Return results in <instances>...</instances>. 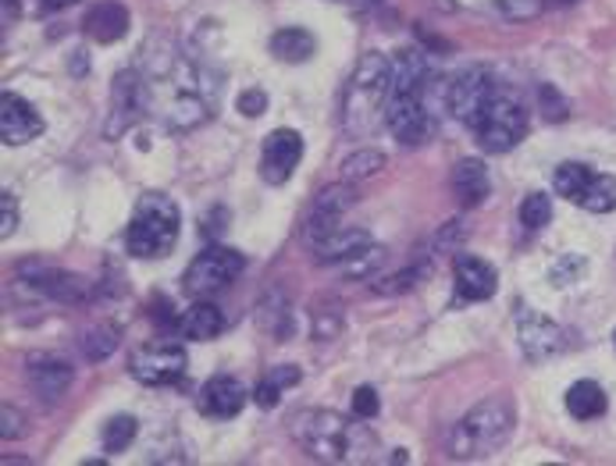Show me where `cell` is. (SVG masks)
<instances>
[{"label": "cell", "instance_id": "cell-17", "mask_svg": "<svg viewBox=\"0 0 616 466\" xmlns=\"http://www.w3.org/2000/svg\"><path fill=\"white\" fill-rule=\"evenodd\" d=\"M26 378H29V388L36 391V396L47 399V403H58L71 388V381H76V367L61 360V356H32Z\"/></svg>", "mask_w": 616, "mask_h": 466}, {"label": "cell", "instance_id": "cell-16", "mask_svg": "<svg viewBox=\"0 0 616 466\" xmlns=\"http://www.w3.org/2000/svg\"><path fill=\"white\" fill-rule=\"evenodd\" d=\"M517 331H520V346L531 360H546V356L564 349V331H559L556 320H549L538 310H520L517 314Z\"/></svg>", "mask_w": 616, "mask_h": 466}, {"label": "cell", "instance_id": "cell-10", "mask_svg": "<svg viewBox=\"0 0 616 466\" xmlns=\"http://www.w3.org/2000/svg\"><path fill=\"white\" fill-rule=\"evenodd\" d=\"M18 278H22L29 289H36L47 299H58V303H89V296H94V289H89L86 278L58 271V267L43 264V260L18 264Z\"/></svg>", "mask_w": 616, "mask_h": 466}, {"label": "cell", "instance_id": "cell-32", "mask_svg": "<svg viewBox=\"0 0 616 466\" xmlns=\"http://www.w3.org/2000/svg\"><path fill=\"white\" fill-rule=\"evenodd\" d=\"M382 260H385V249L371 242L368 249H360L353 260H346V278H368V275H374V267Z\"/></svg>", "mask_w": 616, "mask_h": 466}, {"label": "cell", "instance_id": "cell-27", "mask_svg": "<svg viewBox=\"0 0 616 466\" xmlns=\"http://www.w3.org/2000/svg\"><path fill=\"white\" fill-rule=\"evenodd\" d=\"M385 168V153H378V150H356L353 157L342 160V178L346 182H360V178H371Z\"/></svg>", "mask_w": 616, "mask_h": 466}, {"label": "cell", "instance_id": "cell-41", "mask_svg": "<svg viewBox=\"0 0 616 466\" xmlns=\"http://www.w3.org/2000/svg\"><path fill=\"white\" fill-rule=\"evenodd\" d=\"M86 71V58H82V50H76V76H82Z\"/></svg>", "mask_w": 616, "mask_h": 466}, {"label": "cell", "instance_id": "cell-21", "mask_svg": "<svg viewBox=\"0 0 616 466\" xmlns=\"http://www.w3.org/2000/svg\"><path fill=\"white\" fill-rule=\"evenodd\" d=\"M175 331L183 338H193V343H211L225 331V314L214 307V303H193V307L175 320Z\"/></svg>", "mask_w": 616, "mask_h": 466}, {"label": "cell", "instance_id": "cell-43", "mask_svg": "<svg viewBox=\"0 0 616 466\" xmlns=\"http://www.w3.org/2000/svg\"><path fill=\"white\" fill-rule=\"evenodd\" d=\"M613 346H616V335H613Z\"/></svg>", "mask_w": 616, "mask_h": 466}, {"label": "cell", "instance_id": "cell-37", "mask_svg": "<svg viewBox=\"0 0 616 466\" xmlns=\"http://www.w3.org/2000/svg\"><path fill=\"white\" fill-rule=\"evenodd\" d=\"M253 399H257L261 409H275L278 399H282V385H275L271 378H264V381L257 385V391H253Z\"/></svg>", "mask_w": 616, "mask_h": 466}, {"label": "cell", "instance_id": "cell-42", "mask_svg": "<svg viewBox=\"0 0 616 466\" xmlns=\"http://www.w3.org/2000/svg\"><path fill=\"white\" fill-rule=\"evenodd\" d=\"M559 4H577V0H559Z\"/></svg>", "mask_w": 616, "mask_h": 466}, {"label": "cell", "instance_id": "cell-1", "mask_svg": "<svg viewBox=\"0 0 616 466\" xmlns=\"http://www.w3.org/2000/svg\"><path fill=\"white\" fill-rule=\"evenodd\" d=\"M139 76H143V93H147V111H154L172 129L178 132L196 129V125L211 118L214 89L186 53L178 50L150 53V65Z\"/></svg>", "mask_w": 616, "mask_h": 466}, {"label": "cell", "instance_id": "cell-34", "mask_svg": "<svg viewBox=\"0 0 616 466\" xmlns=\"http://www.w3.org/2000/svg\"><path fill=\"white\" fill-rule=\"evenodd\" d=\"M378 391L371 388V385H360L356 391H353V414L360 417V420H371V417H378Z\"/></svg>", "mask_w": 616, "mask_h": 466}, {"label": "cell", "instance_id": "cell-13", "mask_svg": "<svg viewBox=\"0 0 616 466\" xmlns=\"http://www.w3.org/2000/svg\"><path fill=\"white\" fill-rule=\"evenodd\" d=\"M246 396L250 391L243 388L239 378H232V374H214L211 381H204L196 406H201V414L211 420H232V417H239V409L246 406Z\"/></svg>", "mask_w": 616, "mask_h": 466}, {"label": "cell", "instance_id": "cell-11", "mask_svg": "<svg viewBox=\"0 0 616 466\" xmlns=\"http://www.w3.org/2000/svg\"><path fill=\"white\" fill-rule=\"evenodd\" d=\"M496 82L499 79L488 68H467V71H460V76L452 79L449 97H446L449 115L457 118L460 125H470V121H475V115L481 111V103L488 100V93H492Z\"/></svg>", "mask_w": 616, "mask_h": 466}, {"label": "cell", "instance_id": "cell-14", "mask_svg": "<svg viewBox=\"0 0 616 466\" xmlns=\"http://www.w3.org/2000/svg\"><path fill=\"white\" fill-rule=\"evenodd\" d=\"M147 111V93H143V76L139 71H121L115 79V97H111V121H107V136L118 139L129 125Z\"/></svg>", "mask_w": 616, "mask_h": 466}, {"label": "cell", "instance_id": "cell-12", "mask_svg": "<svg viewBox=\"0 0 616 466\" xmlns=\"http://www.w3.org/2000/svg\"><path fill=\"white\" fill-rule=\"evenodd\" d=\"M303 157V139L293 129H275L264 139V153H261V175L264 182L271 186H282L289 182V175L296 171Z\"/></svg>", "mask_w": 616, "mask_h": 466}, {"label": "cell", "instance_id": "cell-20", "mask_svg": "<svg viewBox=\"0 0 616 466\" xmlns=\"http://www.w3.org/2000/svg\"><path fill=\"white\" fill-rule=\"evenodd\" d=\"M82 29L89 40H97V43H118L121 36L129 32V8L115 4V0H104V4L86 11Z\"/></svg>", "mask_w": 616, "mask_h": 466}, {"label": "cell", "instance_id": "cell-40", "mask_svg": "<svg viewBox=\"0 0 616 466\" xmlns=\"http://www.w3.org/2000/svg\"><path fill=\"white\" fill-rule=\"evenodd\" d=\"M68 4H76V0H40L43 11H61V8H68Z\"/></svg>", "mask_w": 616, "mask_h": 466}, {"label": "cell", "instance_id": "cell-30", "mask_svg": "<svg viewBox=\"0 0 616 466\" xmlns=\"http://www.w3.org/2000/svg\"><path fill=\"white\" fill-rule=\"evenodd\" d=\"M553 218V200L546 192H531V196H524V204H520V225L528 228V231H538V228H546Z\"/></svg>", "mask_w": 616, "mask_h": 466}, {"label": "cell", "instance_id": "cell-8", "mask_svg": "<svg viewBox=\"0 0 616 466\" xmlns=\"http://www.w3.org/2000/svg\"><path fill=\"white\" fill-rule=\"evenodd\" d=\"M246 257L232 246H207L204 254H196V260L186 267L183 275V289L193 299H207L214 293L228 289V285L243 275Z\"/></svg>", "mask_w": 616, "mask_h": 466}, {"label": "cell", "instance_id": "cell-18", "mask_svg": "<svg viewBox=\"0 0 616 466\" xmlns=\"http://www.w3.org/2000/svg\"><path fill=\"white\" fill-rule=\"evenodd\" d=\"M452 281H457V296L463 303H481V299H492L496 296V267L485 264L481 257H470V254H460L452 260Z\"/></svg>", "mask_w": 616, "mask_h": 466}, {"label": "cell", "instance_id": "cell-35", "mask_svg": "<svg viewBox=\"0 0 616 466\" xmlns=\"http://www.w3.org/2000/svg\"><path fill=\"white\" fill-rule=\"evenodd\" d=\"M538 100H541V111H546L549 121H564L567 118V100L559 97L553 86H538Z\"/></svg>", "mask_w": 616, "mask_h": 466}, {"label": "cell", "instance_id": "cell-39", "mask_svg": "<svg viewBox=\"0 0 616 466\" xmlns=\"http://www.w3.org/2000/svg\"><path fill=\"white\" fill-rule=\"evenodd\" d=\"M0 435H4V442H11V438L22 435V417H18L11 406H4V432H0Z\"/></svg>", "mask_w": 616, "mask_h": 466}, {"label": "cell", "instance_id": "cell-4", "mask_svg": "<svg viewBox=\"0 0 616 466\" xmlns=\"http://www.w3.org/2000/svg\"><path fill=\"white\" fill-rule=\"evenodd\" d=\"M392 89V61L385 53H364L353 68L346 100H342V129L350 136H371L385 125Z\"/></svg>", "mask_w": 616, "mask_h": 466}, {"label": "cell", "instance_id": "cell-19", "mask_svg": "<svg viewBox=\"0 0 616 466\" xmlns=\"http://www.w3.org/2000/svg\"><path fill=\"white\" fill-rule=\"evenodd\" d=\"M353 200H356V196H353V189H346V186L324 189V192L317 196L314 210H311V221H306V239H311V242L317 246L321 239H329L332 231H339V228H342L339 218L353 207Z\"/></svg>", "mask_w": 616, "mask_h": 466}, {"label": "cell", "instance_id": "cell-5", "mask_svg": "<svg viewBox=\"0 0 616 466\" xmlns=\"http://www.w3.org/2000/svg\"><path fill=\"white\" fill-rule=\"evenodd\" d=\"M514 403L506 396H492L478 403L470 414L457 424L449 438V453L457 459H485L499 453L514 435Z\"/></svg>", "mask_w": 616, "mask_h": 466}, {"label": "cell", "instance_id": "cell-28", "mask_svg": "<svg viewBox=\"0 0 616 466\" xmlns=\"http://www.w3.org/2000/svg\"><path fill=\"white\" fill-rule=\"evenodd\" d=\"M581 207L591 210V214H609V210H616V178L613 175H595Z\"/></svg>", "mask_w": 616, "mask_h": 466}, {"label": "cell", "instance_id": "cell-29", "mask_svg": "<svg viewBox=\"0 0 616 466\" xmlns=\"http://www.w3.org/2000/svg\"><path fill=\"white\" fill-rule=\"evenodd\" d=\"M136 432H139L136 417H111L104 424V449L111 456L125 453V449H129V442L136 438Z\"/></svg>", "mask_w": 616, "mask_h": 466}, {"label": "cell", "instance_id": "cell-25", "mask_svg": "<svg viewBox=\"0 0 616 466\" xmlns=\"http://www.w3.org/2000/svg\"><path fill=\"white\" fill-rule=\"evenodd\" d=\"M606 391L595 385V381H577L570 385L567 391V409H570V417L577 420H595V417H603L606 414Z\"/></svg>", "mask_w": 616, "mask_h": 466}, {"label": "cell", "instance_id": "cell-9", "mask_svg": "<svg viewBox=\"0 0 616 466\" xmlns=\"http://www.w3.org/2000/svg\"><path fill=\"white\" fill-rule=\"evenodd\" d=\"M189 356L186 346L168 343V338H154V343L139 346L129 360L133 378L143 385H178L186 378Z\"/></svg>", "mask_w": 616, "mask_h": 466}, {"label": "cell", "instance_id": "cell-2", "mask_svg": "<svg viewBox=\"0 0 616 466\" xmlns=\"http://www.w3.org/2000/svg\"><path fill=\"white\" fill-rule=\"evenodd\" d=\"M385 125L403 147H424L434 136L431 65L421 50H400L392 58V89H389Z\"/></svg>", "mask_w": 616, "mask_h": 466}, {"label": "cell", "instance_id": "cell-33", "mask_svg": "<svg viewBox=\"0 0 616 466\" xmlns=\"http://www.w3.org/2000/svg\"><path fill=\"white\" fill-rule=\"evenodd\" d=\"M546 0H496V11L510 22H528V18H538Z\"/></svg>", "mask_w": 616, "mask_h": 466}, {"label": "cell", "instance_id": "cell-15", "mask_svg": "<svg viewBox=\"0 0 616 466\" xmlns=\"http://www.w3.org/2000/svg\"><path fill=\"white\" fill-rule=\"evenodd\" d=\"M43 132V118L36 115V107L18 97V93H4L0 97V136H4L8 147H22V142L36 139Z\"/></svg>", "mask_w": 616, "mask_h": 466}, {"label": "cell", "instance_id": "cell-26", "mask_svg": "<svg viewBox=\"0 0 616 466\" xmlns=\"http://www.w3.org/2000/svg\"><path fill=\"white\" fill-rule=\"evenodd\" d=\"M591 178H595V171L585 168V165H559L556 175H553V186H556L559 196H564V200H570V204L581 207L585 196H588Z\"/></svg>", "mask_w": 616, "mask_h": 466}, {"label": "cell", "instance_id": "cell-3", "mask_svg": "<svg viewBox=\"0 0 616 466\" xmlns=\"http://www.w3.org/2000/svg\"><path fill=\"white\" fill-rule=\"evenodd\" d=\"M293 435L314 459L324 463H368L374 453V435L332 409H303L293 420Z\"/></svg>", "mask_w": 616, "mask_h": 466}, {"label": "cell", "instance_id": "cell-31", "mask_svg": "<svg viewBox=\"0 0 616 466\" xmlns=\"http://www.w3.org/2000/svg\"><path fill=\"white\" fill-rule=\"evenodd\" d=\"M118 349V331L115 328H94L82 335V353L86 360H107Z\"/></svg>", "mask_w": 616, "mask_h": 466}, {"label": "cell", "instance_id": "cell-24", "mask_svg": "<svg viewBox=\"0 0 616 466\" xmlns=\"http://www.w3.org/2000/svg\"><path fill=\"white\" fill-rule=\"evenodd\" d=\"M317 50V40L306 29L300 26H289V29H278L275 36H271V53H275L278 61L285 65H303L311 61Z\"/></svg>", "mask_w": 616, "mask_h": 466}, {"label": "cell", "instance_id": "cell-6", "mask_svg": "<svg viewBox=\"0 0 616 466\" xmlns=\"http://www.w3.org/2000/svg\"><path fill=\"white\" fill-rule=\"evenodd\" d=\"M178 207L172 196L165 192H147L139 196V204L133 210L129 231H125V249L136 260H154V257H168L172 246L178 242Z\"/></svg>", "mask_w": 616, "mask_h": 466}, {"label": "cell", "instance_id": "cell-23", "mask_svg": "<svg viewBox=\"0 0 616 466\" xmlns=\"http://www.w3.org/2000/svg\"><path fill=\"white\" fill-rule=\"evenodd\" d=\"M368 246H371V236L364 228H339V231H332L329 239H321L314 249H317L321 264H346Z\"/></svg>", "mask_w": 616, "mask_h": 466}, {"label": "cell", "instance_id": "cell-36", "mask_svg": "<svg viewBox=\"0 0 616 466\" xmlns=\"http://www.w3.org/2000/svg\"><path fill=\"white\" fill-rule=\"evenodd\" d=\"M235 107H239V115L246 118H261L267 111V97L261 89H246V93H239V100H235Z\"/></svg>", "mask_w": 616, "mask_h": 466}, {"label": "cell", "instance_id": "cell-38", "mask_svg": "<svg viewBox=\"0 0 616 466\" xmlns=\"http://www.w3.org/2000/svg\"><path fill=\"white\" fill-rule=\"evenodd\" d=\"M0 207H4V225H0V236H11L18 228V207H14V196L11 192H0Z\"/></svg>", "mask_w": 616, "mask_h": 466}, {"label": "cell", "instance_id": "cell-7", "mask_svg": "<svg viewBox=\"0 0 616 466\" xmlns=\"http://www.w3.org/2000/svg\"><path fill=\"white\" fill-rule=\"evenodd\" d=\"M467 129L478 136L481 150L506 153L528 136V107H524L514 86L496 82L492 93H488V100L481 103V111L475 115V121H470Z\"/></svg>", "mask_w": 616, "mask_h": 466}, {"label": "cell", "instance_id": "cell-22", "mask_svg": "<svg viewBox=\"0 0 616 466\" xmlns=\"http://www.w3.org/2000/svg\"><path fill=\"white\" fill-rule=\"evenodd\" d=\"M452 192L463 207H481L485 196L492 192V182H488V168L481 160H460L452 168Z\"/></svg>", "mask_w": 616, "mask_h": 466}]
</instances>
